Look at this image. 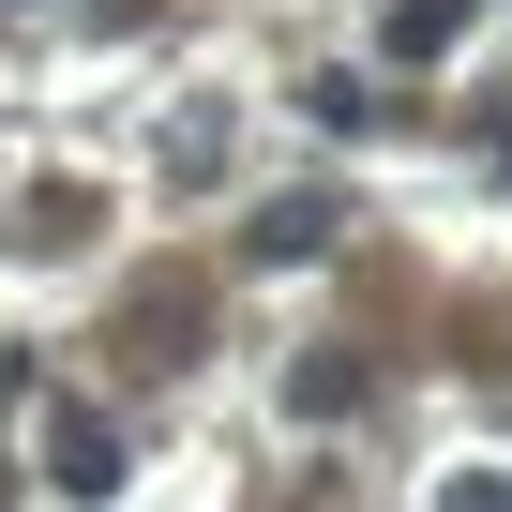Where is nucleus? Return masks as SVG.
Wrapping results in <instances>:
<instances>
[{"mask_svg":"<svg viewBox=\"0 0 512 512\" xmlns=\"http://www.w3.org/2000/svg\"><path fill=\"white\" fill-rule=\"evenodd\" d=\"M46 482H61L76 512H106V497H121V422L61 392V407H46Z\"/></svg>","mask_w":512,"mask_h":512,"instance_id":"obj_1","label":"nucleus"},{"mask_svg":"<svg viewBox=\"0 0 512 512\" xmlns=\"http://www.w3.org/2000/svg\"><path fill=\"white\" fill-rule=\"evenodd\" d=\"M332 241H347V196H272V211L241 226L256 272H302V256H332Z\"/></svg>","mask_w":512,"mask_h":512,"instance_id":"obj_2","label":"nucleus"},{"mask_svg":"<svg viewBox=\"0 0 512 512\" xmlns=\"http://www.w3.org/2000/svg\"><path fill=\"white\" fill-rule=\"evenodd\" d=\"M437 46H467V0H392V61H437Z\"/></svg>","mask_w":512,"mask_h":512,"instance_id":"obj_3","label":"nucleus"},{"mask_svg":"<svg viewBox=\"0 0 512 512\" xmlns=\"http://www.w3.org/2000/svg\"><path fill=\"white\" fill-rule=\"evenodd\" d=\"M347 407H362V362H302L287 377V422H347Z\"/></svg>","mask_w":512,"mask_h":512,"instance_id":"obj_4","label":"nucleus"},{"mask_svg":"<svg viewBox=\"0 0 512 512\" xmlns=\"http://www.w3.org/2000/svg\"><path fill=\"white\" fill-rule=\"evenodd\" d=\"M437 512H512V482H452V497H437Z\"/></svg>","mask_w":512,"mask_h":512,"instance_id":"obj_5","label":"nucleus"}]
</instances>
